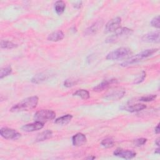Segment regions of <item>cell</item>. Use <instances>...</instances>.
Returning a JSON list of instances; mask_svg holds the SVG:
<instances>
[{
  "mask_svg": "<svg viewBox=\"0 0 160 160\" xmlns=\"http://www.w3.org/2000/svg\"><path fill=\"white\" fill-rule=\"evenodd\" d=\"M38 101L39 99L37 96H31L27 98L12 106L10 109V111L21 112L31 110L37 106Z\"/></svg>",
  "mask_w": 160,
  "mask_h": 160,
  "instance_id": "obj_1",
  "label": "cell"
},
{
  "mask_svg": "<svg viewBox=\"0 0 160 160\" xmlns=\"http://www.w3.org/2000/svg\"><path fill=\"white\" fill-rule=\"evenodd\" d=\"M158 51V48L145 49V50L140 52L139 53L136 54L135 56H132L130 58L128 59L127 60L124 61V62H122L121 64V66L125 67V66H129L131 64L136 63L138 62H139L142 59L152 56V54L156 53Z\"/></svg>",
  "mask_w": 160,
  "mask_h": 160,
  "instance_id": "obj_2",
  "label": "cell"
},
{
  "mask_svg": "<svg viewBox=\"0 0 160 160\" xmlns=\"http://www.w3.org/2000/svg\"><path fill=\"white\" fill-rule=\"evenodd\" d=\"M115 32L108 37L105 40L106 43H113L118 41L119 39L124 38L126 36H128L131 34L132 31L128 28H118Z\"/></svg>",
  "mask_w": 160,
  "mask_h": 160,
  "instance_id": "obj_3",
  "label": "cell"
},
{
  "mask_svg": "<svg viewBox=\"0 0 160 160\" xmlns=\"http://www.w3.org/2000/svg\"><path fill=\"white\" fill-rule=\"evenodd\" d=\"M55 117L56 113L53 111L49 109H41L35 113L34 119L35 121L44 123L47 121L54 119Z\"/></svg>",
  "mask_w": 160,
  "mask_h": 160,
  "instance_id": "obj_4",
  "label": "cell"
},
{
  "mask_svg": "<svg viewBox=\"0 0 160 160\" xmlns=\"http://www.w3.org/2000/svg\"><path fill=\"white\" fill-rule=\"evenodd\" d=\"M130 54V49L128 48H119L109 52L106 58L108 60H118L127 57Z\"/></svg>",
  "mask_w": 160,
  "mask_h": 160,
  "instance_id": "obj_5",
  "label": "cell"
},
{
  "mask_svg": "<svg viewBox=\"0 0 160 160\" xmlns=\"http://www.w3.org/2000/svg\"><path fill=\"white\" fill-rule=\"evenodd\" d=\"M0 134L2 138L6 139L15 140L21 137V134L19 132H18L15 129L8 128H1Z\"/></svg>",
  "mask_w": 160,
  "mask_h": 160,
  "instance_id": "obj_6",
  "label": "cell"
},
{
  "mask_svg": "<svg viewBox=\"0 0 160 160\" xmlns=\"http://www.w3.org/2000/svg\"><path fill=\"white\" fill-rule=\"evenodd\" d=\"M121 23V19L119 17H116L109 20L105 26V32H111L116 31L120 28Z\"/></svg>",
  "mask_w": 160,
  "mask_h": 160,
  "instance_id": "obj_7",
  "label": "cell"
},
{
  "mask_svg": "<svg viewBox=\"0 0 160 160\" xmlns=\"http://www.w3.org/2000/svg\"><path fill=\"white\" fill-rule=\"evenodd\" d=\"M104 22L102 19H99L92 24L84 31V36H89L96 34L99 29L102 27Z\"/></svg>",
  "mask_w": 160,
  "mask_h": 160,
  "instance_id": "obj_8",
  "label": "cell"
},
{
  "mask_svg": "<svg viewBox=\"0 0 160 160\" xmlns=\"http://www.w3.org/2000/svg\"><path fill=\"white\" fill-rule=\"evenodd\" d=\"M114 155L119 158H124L125 159H130L134 158L136 155V152L132 150L128 149H122L121 148L116 149L114 152Z\"/></svg>",
  "mask_w": 160,
  "mask_h": 160,
  "instance_id": "obj_9",
  "label": "cell"
},
{
  "mask_svg": "<svg viewBox=\"0 0 160 160\" xmlns=\"http://www.w3.org/2000/svg\"><path fill=\"white\" fill-rule=\"evenodd\" d=\"M142 41L146 42H159V32H151L144 34L142 38Z\"/></svg>",
  "mask_w": 160,
  "mask_h": 160,
  "instance_id": "obj_10",
  "label": "cell"
},
{
  "mask_svg": "<svg viewBox=\"0 0 160 160\" xmlns=\"http://www.w3.org/2000/svg\"><path fill=\"white\" fill-rule=\"evenodd\" d=\"M126 93V91L123 89H118L114 90L109 93L107 94L105 96L104 98L108 100H118L121 98H122Z\"/></svg>",
  "mask_w": 160,
  "mask_h": 160,
  "instance_id": "obj_11",
  "label": "cell"
},
{
  "mask_svg": "<svg viewBox=\"0 0 160 160\" xmlns=\"http://www.w3.org/2000/svg\"><path fill=\"white\" fill-rule=\"evenodd\" d=\"M44 127V123L41 122L35 121L32 123L27 124L22 126L21 129L25 132H33L35 131L40 130Z\"/></svg>",
  "mask_w": 160,
  "mask_h": 160,
  "instance_id": "obj_12",
  "label": "cell"
},
{
  "mask_svg": "<svg viewBox=\"0 0 160 160\" xmlns=\"http://www.w3.org/2000/svg\"><path fill=\"white\" fill-rule=\"evenodd\" d=\"M118 80L116 79H106L102 81L101 83L96 86L93 88V91H96V92H100L102 91H104L108 88L110 85L114 83H117Z\"/></svg>",
  "mask_w": 160,
  "mask_h": 160,
  "instance_id": "obj_13",
  "label": "cell"
},
{
  "mask_svg": "<svg viewBox=\"0 0 160 160\" xmlns=\"http://www.w3.org/2000/svg\"><path fill=\"white\" fill-rule=\"evenodd\" d=\"M86 136L81 132L77 133L72 138V142L74 146H81L86 142Z\"/></svg>",
  "mask_w": 160,
  "mask_h": 160,
  "instance_id": "obj_14",
  "label": "cell"
},
{
  "mask_svg": "<svg viewBox=\"0 0 160 160\" xmlns=\"http://www.w3.org/2000/svg\"><path fill=\"white\" fill-rule=\"evenodd\" d=\"M146 108V106L144 104H141V103H138L136 104H132L130 106H124L122 108V109L126 110L127 111L131 112H138L140 111L141 110H143Z\"/></svg>",
  "mask_w": 160,
  "mask_h": 160,
  "instance_id": "obj_15",
  "label": "cell"
},
{
  "mask_svg": "<svg viewBox=\"0 0 160 160\" xmlns=\"http://www.w3.org/2000/svg\"><path fill=\"white\" fill-rule=\"evenodd\" d=\"M64 37V34L62 31H57L53 32L48 35V40L52 42H57L59 41L62 40Z\"/></svg>",
  "mask_w": 160,
  "mask_h": 160,
  "instance_id": "obj_16",
  "label": "cell"
},
{
  "mask_svg": "<svg viewBox=\"0 0 160 160\" xmlns=\"http://www.w3.org/2000/svg\"><path fill=\"white\" fill-rule=\"evenodd\" d=\"M52 132L49 129H47L38 134L36 138V141L37 142L44 141L45 140L50 139L51 138H52Z\"/></svg>",
  "mask_w": 160,
  "mask_h": 160,
  "instance_id": "obj_17",
  "label": "cell"
},
{
  "mask_svg": "<svg viewBox=\"0 0 160 160\" xmlns=\"http://www.w3.org/2000/svg\"><path fill=\"white\" fill-rule=\"evenodd\" d=\"M48 78V75L45 73L41 72L34 75L31 79V82L34 84H39L45 80H46Z\"/></svg>",
  "mask_w": 160,
  "mask_h": 160,
  "instance_id": "obj_18",
  "label": "cell"
},
{
  "mask_svg": "<svg viewBox=\"0 0 160 160\" xmlns=\"http://www.w3.org/2000/svg\"><path fill=\"white\" fill-rule=\"evenodd\" d=\"M72 118V116L71 114H66L64 116H62L61 117H59L57 119H55L54 122L56 124H61V125H63V124H66L68 122H69L71 121V120Z\"/></svg>",
  "mask_w": 160,
  "mask_h": 160,
  "instance_id": "obj_19",
  "label": "cell"
},
{
  "mask_svg": "<svg viewBox=\"0 0 160 160\" xmlns=\"http://www.w3.org/2000/svg\"><path fill=\"white\" fill-rule=\"evenodd\" d=\"M66 8V4L63 1H58L54 4V9L58 15L62 14Z\"/></svg>",
  "mask_w": 160,
  "mask_h": 160,
  "instance_id": "obj_20",
  "label": "cell"
},
{
  "mask_svg": "<svg viewBox=\"0 0 160 160\" xmlns=\"http://www.w3.org/2000/svg\"><path fill=\"white\" fill-rule=\"evenodd\" d=\"M73 95L75 96H78L82 99H88L89 98V93L86 89H79L76 91Z\"/></svg>",
  "mask_w": 160,
  "mask_h": 160,
  "instance_id": "obj_21",
  "label": "cell"
},
{
  "mask_svg": "<svg viewBox=\"0 0 160 160\" xmlns=\"http://www.w3.org/2000/svg\"><path fill=\"white\" fill-rule=\"evenodd\" d=\"M0 46L1 48H3V49H12L17 47V44L9 41L1 40Z\"/></svg>",
  "mask_w": 160,
  "mask_h": 160,
  "instance_id": "obj_22",
  "label": "cell"
},
{
  "mask_svg": "<svg viewBox=\"0 0 160 160\" xmlns=\"http://www.w3.org/2000/svg\"><path fill=\"white\" fill-rule=\"evenodd\" d=\"M11 72H12V68L10 66L1 68L0 71V78L2 79L4 77L10 75Z\"/></svg>",
  "mask_w": 160,
  "mask_h": 160,
  "instance_id": "obj_23",
  "label": "cell"
},
{
  "mask_svg": "<svg viewBox=\"0 0 160 160\" xmlns=\"http://www.w3.org/2000/svg\"><path fill=\"white\" fill-rule=\"evenodd\" d=\"M101 144L104 147V148H112L114 146V140L111 138H107L106 139H104L101 142Z\"/></svg>",
  "mask_w": 160,
  "mask_h": 160,
  "instance_id": "obj_24",
  "label": "cell"
},
{
  "mask_svg": "<svg viewBox=\"0 0 160 160\" xmlns=\"http://www.w3.org/2000/svg\"><path fill=\"white\" fill-rule=\"evenodd\" d=\"M156 98H157V95L156 94H149V95H146V96H144L139 98L138 101H142V102H149V101H154V99H156Z\"/></svg>",
  "mask_w": 160,
  "mask_h": 160,
  "instance_id": "obj_25",
  "label": "cell"
},
{
  "mask_svg": "<svg viewBox=\"0 0 160 160\" xmlns=\"http://www.w3.org/2000/svg\"><path fill=\"white\" fill-rule=\"evenodd\" d=\"M151 24L152 27H154L156 28L159 29L160 27V24H159V16H157L154 17V18L152 19L151 21Z\"/></svg>",
  "mask_w": 160,
  "mask_h": 160,
  "instance_id": "obj_26",
  "label": "cell"
},
{
  "mask_svg": "<svg viewBox=\"0 0 160 160\" xmlns=\"http://www.w3.org/2000/svg\"><path fill=\"white\" fill-rule=\"evenodd\" d=\"M145 78H146V72L144 71H142L141 72V74H140V76H139L135 79L134 83H135V84H139V83L142 82L144 80Z\"/></svg>",
  "mask_w": 160,
  "mask_h": 160,
  "instance_id": "obj_27",
  "label": "cell"
},
{
  "mask_svg": "<svg viewBox=\"0 0 160 160\" xmlns=\"http://www.w3.org/2000/svg\"><path fill=\"white\" fill-rule=\"evenodd\" d=\"M146 141H147V139L146 138H139V139H135L134 142L136 146H141L144 145L146 142Z\"/></svg>",
  "mask_w": 160,
  "mask_h": 160,
  "instance_id": "obj_28",
  "label": "cell"
},
{
  "mask_svg": "<svg viewBox=\"0 0 160 160\" xmlns=\"http://www.w3.org/2000/svg\"><path fill=\"white\" fill-rule=\"evenodd\" d=\"M76 84L75 81H73L72 79H67L65 80V81L64 82V86L67 87V88H69V87H72L73 86H74Z\"/></svg>",
  "mask_w": 160,
  "mask_h": 160,
  "instance_id": "obj_29",
  "label": "cell"
},
{
  "mask_svg": "<svg viewBox=\"0 0 160 160\" xmlns=\"http://www.w3.org/2000/svg\"><path fill=\"white\" fill-rule=\"evenodd\" d=\"M82 5V1H76L73 4V6L76 8V9H79L81 7Z\"/></svg>",
  "mask_w": 160,
  "mask_h": 160,
  "instance_id": "obj_30",
  "label": "cell"
},
{
  "mask_svg": "<svg viewBox=\"0 0 160 160\" xmlns=\"http://www.w3.org/2000/svg\"><path fill=\"white\" fill-rule=\"evenodd\" d=\"M154 131H155V132H156V134H158L159 133L160 130H159V124H158V125H157V126L155 128Z\"/></svg>",
  "mask_w": 160,
  "mask_h": 160,
  "instance_id": "obj_31",
  "label": "cell"
},
{
  "mask_svg": "<svg viewBox=\"0 0 160 160\" xmlns=\"http://www.w3.org/2000/svg\"><path fill=\"white\" fill-rule=\"evenodd\" d=\"M155 143H156V144L158 146H159V138H158V139L156 140Z\"/></svg>",
  "mask_w": 160,
  "mask_h": 160,
  "instance_id": "obj_32",
  "label": "cell"
},
{
  "mask_svg": "<svg viewBox=\"0 0 160 160\" xmlns=\"http://www.w3.org/2000/svg\"><path fill=\"white\" fill-rule=\"evenodd\" d=\"M86 159H96V157L95 156H88Z\"/></svg>",
  "mask_w": 160,
  "mask_h": 160,
  "instance_id": "obj_33",
  "label": "cell"
},
{
  "mask_svg": "<svg viewBox=\"0 0 160 160\" xmlns=\"http://www.w3.org/2000/svg\"><path fill=\"white\" fill-rule=\"evenodd\" d=\"M154 153L155 154H159V148H157L156 150H155V151H154Z\"/></svg>",
  "mask_w": 160,
  "mask_h": 160,
  "instance_id": "obj_34",
  "label": "cell"
}]
</instances>
